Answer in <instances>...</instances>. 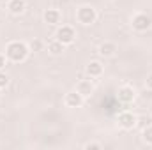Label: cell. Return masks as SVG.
I'll list each match as a JSON object with an SVG mask.
<instances>
[{
  "instance_id": "cell-1",
  "label": "cell",
  "mask_w": 152,
  "mask_h": 150,
  "mask_svg": "<svg viewBox=\"0 0 152 150\" xmlns=\"http://www.w3.org/2000/svg\"><path fill=\"white\" fill-rule=\"evenodd\" d=\"M30 53V48L21 42V41H12L5 46V57L9 62H14V64H20V62H25L27 57Z\"/></svg>"
},
{
  "instance_id": "cell-2",
  "label": "cell",
  "mask_w": 152,
  "mask_h": 150,
  "mask_svg": "<svg viewBox=\"0 0 152 150\" xmlns=\"http://www.w3.org/2000/svg\"><path fill=\"white\" fill-rule=\"evenodd\" d=\"M76 21L81 23V25H85V27L94 25L97 21V11L92 5H81L76 11Z\"/></svg>"
},
{
  "instance_id": "cell-3",
  "label": "cell",
  "mask_w": 152,
  "mask_h": 150,
  "mask_svg": "<svg viewBox=\"0 0 152 150\" xmlns=\"http://www.w3.org/2000/svg\"><path fill=\"white\" fill-rule=\"evenodd\" d=\"M55 39L57 41H60L64 46H69V44H73L76 41V32L73 27H69V25H62V27H58L57 28V32H55Z\"/></svg>"
},
{
  "instance_id": "cell-4",
  "label": "cell",
  "mask_w": 152,
  "mask_h": 150,
  "mask_svg": "<svg viewBox=\"0 0 152 150\" xmlns=\"http://www.w3.org/2000/svg\"><path fill=\"white\" fill-rule=\"evenodd\" d=\"M131 27H133L136 32H147V30L152 27V20L147 16V14L138 12V14L133 16V20H131Z\"/></svg>"
},
{
  "instance_id": "cell-5",
  "label": "cell",
  "mask_w": 152,
  "mask_h": 150,
  "mask_svg": "<svg viewBox=\"0 0 152 150\" xmlns=\"http://www.w3.org/2000/svg\"><path fill=\"white\" fill-rule=\"evenodd\" d=\"M118 125L122 127V129H126V131H129V129H134L136 127V122H138V117L134 115V113L131 111H124L118 115Z\"/></svg>"
},
{
  "instance_id": "cell-6",
  "label": "cell",
  "mask_w": 152,
  "mask_h": 150,
  "mask_svg": "<svg viewBox=\"0 0 152 150\" xmlns=\"http://www.w3.org/2000/svg\"><path fill=\"white\" fill-rule=\"evenodd\" d=\"M83 101H85V97L80 94V92H69V94H66V97H64V104L67 106V108H80L81 104H83Z\"/></svg>"
},
{
  "instance_id": "cell-7",
  "label": "cell",
  "mask_w": 152,
  "mask_h": 150,
  "mask_svg": "<svg viewBox=\"0 0 152 150\" xmlns=\"http://www.w3.org/2000/svg\"><path fill=\"white\" fill-rule=\"evenodd\" d=\"M134 97H136V92H134V88H133V87L124 85V87H120V88H118V101H120V103L129 104V103H133V101H134Z\"/></svg>"
},
{
  "instance_id": "cell-8",
  "label": "cell",
  "mask_w": 152,
  "mask_h": 150,
  "mask_svg": "<svg viewBox=\"0 0 152 150\" xmlns=\"http://www.w3.org/2000/svg\"><path fill=\"white\" fill-rule=\"evenodd\" d=\"M97 53H99L101 57H104V58H110V57H113L115 53H117V44L112 42V41H104V42L99 44Z\"/></svg>"
},
{
  "instance_id": "cell-9",
  "label": "cell",
  "mask_w": 152,
  "mask_h": 150,
  "mask_svg": "<svg viewBox=\"0 0 152 150\" xmlns=\"http://www.w3.org/2000/svg\"><path fill=\"white\" fill-rule=\"evenodd\" d=\"M103 64L101 62H97V60H92V62H88L87 64V67H85V73L87 76L90 78V79H94V78H99V76L103 74Z\"/></svg>"
},
{
  "instance_id": "cell-10",
  "label": "cell",
  "mask_w": 152,
  "mask_h": 150,
  "mask_svg": "<svg viewBox=\"0 0 152 150\" xmlns=\"http://www.w3.org/2000/svg\"><path fill=\"white\" fill-rule=\"evenodd\" d=\"M7 9H9L11 14L20 16V14H23L25 9H27V0H9V2H7Z\"/></svg>"
},
{
  "instance_id": "cell-11",
  "label": "cell",
  "mask_w": 152,
  "mask_h": 150,
  "mask_svg": "<svg viewBox=\"0 0 152 150\" xmlns=\"http://www.w3.org/2000/svg\"><path fill=\"white\" fill-rule=\"evenodd\" d=\"M75 90L76 92H80L83 97H88V95L94 92V83H92L90 79H80Z\"/></svg>"
},
{
  "instance_id": "cell-12",
  "label": "cell",
  "mask_w": 152,
  "mask_h": 150,
  "mask_svg": "<svg viewBox=\"0 0 152 150\" xmlns=\"http://www.w3.org/2000/svg\"><path fill=\"white\" fill-rule=\"evenodd\" d=\"M42 20L48 25H58L60 23V11H57V9H46L44 14H42Z\"/></svg>"
},
{
  "instance_id": "cell-13",
  "label": "cell",
  "mask_w": 152,
  "mask_h": 150,
  "mask_svg": "<svg viewBox=\"0 0 152 150\" xmlns=\"http://www.w3.org/2000/svg\"><path fill=\"white\" fill-rule=\"evenodd\" d=\"M64 44L60 42V41H57V39H53V41H50L48 42V51L51 53V55H60L62 51H64Z\"/></svg>"
},
{
  "instance_id": "cell-14",
  "label": "cell",
  "mask_w": 152,
  "mask_h": 150,
  "mask_svg": "<svg viewBox=\"0 0 152 150\" xmlns=\"http://www.w3.org/2000/svg\"><path fill=\"white\" fill-rule=\"evenodd\" d=\"M142 138H143V141L147 145H152V124L142 129Z\"/></svg>"
},
{
  "instance_id": "cell-15",
  "label": "cell",
  "mask_w": 152,
  "mask_h": 150,
  "mask_svg": "<svg viewBox=\"0 0 152 150\" xmlns=\"http://www.w3.org/2000/svg\"><path fill=\"white\" fill-rule=\"evenodd\" d=\"M151 124H152V117H149V115H147V117H138L136 125H140L142 129H143V127H147V125H151Z\"/></svg>"
},
{
  "instance_id": "cell-16",
  "label": "cell",
  "mask_w": 152,
  "mask_h": 150,
  "mask_svg": "<svg viewBox=\"0 0 152 150\" xmlns=\"http://www.w3.org/2000/svg\"><path fill=\"white\" fill-rule=\"evenodd\" d=\"M9 81H11V79H9V76L0 71V88H5V87L9 85Z\"/></svg>"
},
{
  "instance_id": "cell-17",
  "label": "cell",
  "mask_w": 152,
  "mask_h": 150,
  "mask_svg": "<svg viewBox=\"0 0 152 150\" xmlns=\"http://www.w3.org/2000/svg\"><path fill=\"white\" fill-rule=\"evenodd\" d=\"M103 145L101 143H96V141H90V143H85V150H101Z\"/></svg>"
},
{
  "instance_id": "cell-18",
  "label": "cell",
  "mask_w": 152,
  "mask_h": 150,
  "mask_svg": "<svg viewBox=\"0 0 152 150\" xmlns=\"http://www.w3.org/2000/svg\"><path fill=\"white\" fill-rule=\"evenodd\" d=\"M28 48H30L32 51H41V50H42V42L36 39V41H32V42H30V46H28Z\"/></svg>"
},
{
  "instance_id": "cell-19",
  "label": "cell",
  "mask_w": 152,
  "mask_h": 150,
  "mask_svg": "<svg viewBox=\"0 0 152 150\" xmlns=\"http://www.w3.org/2000/svg\"><path fill=\"white\" fill-rule=\"evenodd\" d=\"M5 66H7V57H5V53H4V55L0 53V71H2Z\"/></svg>"
},
{
  "instance_id": "cell-20",
  "label": "cell",
  "mask_w": 152,
  "mask_h": 150,
  "mask_svg": "<svg viewBox=\"0 0 152 150\" xmlns=\"http://www.w3.org/2000/svg\"><path fill=\"white\" fill-rule=\"evenodd\" d=\"M145 88L152 90V73H151L149 76H147V79H145Z\"/></svg>"
},
{
  "instance_id": "cell-21",
  "label": "cell",
  "mask_w": 152,
  "mask_h": 150,
  "mask_svg": "<svg viewBox=\"0 0 152 150\" xmlns=\"http://www.w3.org/2000/svg\"><path fill=\"white\" fill-rule=\"evenodd\" d=\"M7 2H9V0H0V4H7Z\"/></svg>"
}]
</instances>
